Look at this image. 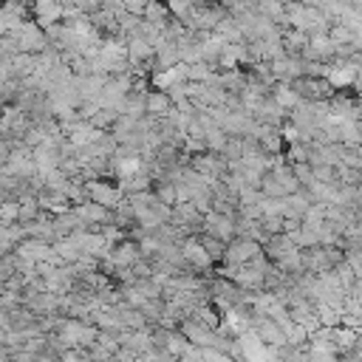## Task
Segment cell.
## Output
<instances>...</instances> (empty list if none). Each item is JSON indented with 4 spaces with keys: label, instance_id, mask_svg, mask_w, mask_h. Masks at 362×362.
Returning <instances> with one entry per match:
<instances>
[{
    "label": "cell",
    "instance_id": "3957f363",
    "mask_svg": "<svg viewBox=\"0 0 362 362\" xmlns=\"http://www.w3.org/2000/svg\"><path fill=\"white\" fill-rule=\"evenodd\" d=\"M85 192H88V201L102 204L107 209L122 204V187H113V184H105V181H90L85 187Z\"/></svg>",
    "mask_w": 362,
    "mask_h": 362
},
{
    "label": "cell",
    "instance_id": "6da1fadb",
    "mask_svg": "<svg viewBox=\"0 0 362 362\" xmlns=\"http://www.w3.org/2000/svg\"><path fill=\"white\" fill-rule=\"evenodd\" d=\"M257 255H263V249H260L257 240H252V238H238V240H232V243L226 246L223 263H226V266H243V263H252Z\"/></svg>",
    "mask_w": 362,
    "mask_h": 362
},
{
    "label": "cell",
    "instance_id": "7a4b0ae2",
    "mask_svg": "<svg viewBox=\"0 0 362 362\" xmlns=\"http://www.w3.org/2000/svg\"><path fill=\"white\" fill-rule=\"evenodd\" d=\"M235 232H238L235 215H223V212H215V209L206 212V218H204V235H212V238H218V240L226 243Z\"/></svg>",
    "mask_w": 362,
    "mask_h": 362
},
{
    "label": "cell",
    "instance_id": "5b68a950",
    "mask_svg": "<svg viewBox=\"0 0 362 362\" xmlns=\"http://www.w3.org/2000/svg\"><path fill=\"white\" fill-rule=\"evenodd\" d=\"M173 107H175V102L167 90H147V113L153 119H167Z\"/></svg>",
    "mask_w": 362,
    "mask_h": 362
},
{
    "label": "cell",
    "instance_id": "277c9868",
    "mask_svg": "<svg viewBox=\"0 0 362 362\" xmlns=\"http://www.w3.org/2000/svg\"><path fill=\"white\" fill-rule=\"evenodd\" d=\"M181 252H184L187 266H192V269H204V266L212 263V257H209V252H206V246L201 243L198 235H195V238H187L184 246H181Z\"/></svg>",
    "mask_w": 362,
    "mask_h": 362
}]
</instances>
